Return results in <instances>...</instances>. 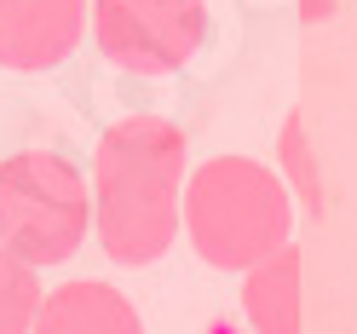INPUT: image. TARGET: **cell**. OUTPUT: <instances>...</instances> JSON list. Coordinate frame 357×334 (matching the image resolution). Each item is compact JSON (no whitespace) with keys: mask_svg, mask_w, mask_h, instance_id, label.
Returning a JSON list of instances; mask_svg holds the SVG:
<instances>
[{"mask_svg":"<svg viewBox=\"0 0 357 334\" xmlns=\"http://www.w3.org/2000/svg\"><path fill=\"white\" fill-rule=\"evenodd\" d=\"M190 139L162 116H121L93 150V236L116 265H155L178 231Z\"/></svg>","mask_w":357,"mask_h":334,"instance_id":"1","label":"cell"},{"mask_svg":"<svg viewBox=\"0 0 357 334\" xmlns=\"http://www.w3.org/2000/svg\"><path fill=\"white\" fill-rule=\"evenodd\" d=\"M178 231L213 271H248L265 254L294 242L288 185L254 155H213L185 179Z\"/></svg>","mask_w":357,"mask_h":334,"instance_id":"2","label":"cell"},{"mask_svg":"<svg viewBox=\"0 0 357 334\" xmlns=\"http://www.w3.org/2000/svg\"><path fill=\"white\" fill-rule=\"evenodd\" d=\"M93 236V179L58 150H17L0 162V242L40 265H63Z\"/></svg>","mask_w":357,"mask_h":334,"instance_id":"3","label":"cell"},{"mask_svg":"<svg viewBox=\"0 0 357 334\" xmlns=\"http://www.w3.org/2000/svg\"><path fill=\"white\" fill-rule=\"evenodd\" d=\"M93 40L127 75H173L208 40V0H93Z\"/></svg>","mask_w":357,"mask_h":334,"instance_id":"4","label":"cell"},{"mask_svg":"<svg viewBox=\"0 0 357 334\" xmlns=\"http://www.w3.org/2000/svg\"><path fill=\"white\" fill-rule=\"evenodd\" d=\"M93 24V0H0V70H58Z\"/></svg>","mask_w":357,"mask_h":334,"instance_id":"5","label":"cell"},{"mask_svg":"<svg viewBox=\"0 0 357 334\" xmlns=\"http://www.w3.org/2000/svg\"><path fill=\"white\" fill-rule=\"evenodd\" d=\"M35 334H144L139 311L121 288L93 282V277H75L52 288L35 311Z\"/></svg>","mask_w":357,"mask_h":334,"instance_id":"6","label":"cell"},{"mask_svg":"<svg viewBox=\"0 0 357 334\" xmlns=\"http://www.w3.org/2000/svg\"><path fill=\"white\" fill-rule=\"evenodd\" d=\"M300 248L265 254L259 265L242 271V311H248V328L254 334H305V317H300Z\"/></svg>","mask_w":357,"mask_h":334,"instance_id":"7","label":"cell"},{"mask_svg":"<svg viewBox=\"0 0 357 334\" xmlns=\"http://www.w3.org/2000/svg\"><path fill=\"white\" fill-rule=\"evenodd\" d=\"M40 277L29 259H17L0 242V334H35V311H40Z\"/></svg>","mask_w":357,"mask_h":334,"instance_id":"8","label":"cell"},{"mask_svg":"<svg viewBox=\"0 0 357 334\" xmlns=\"http://www.w3.org/2000/svg\"><path fill=\"white\" fill-rule=\"evenodd\" d=\"M277 155H282V173H288L282 185H294V196H300L311 213H323V173H317V155H311V139H305V121L300 116L282 121Z\"/></svg>","mask_w":357,"mask_h":334,"instance_id":"9","label":"cell"}]
</instances>
